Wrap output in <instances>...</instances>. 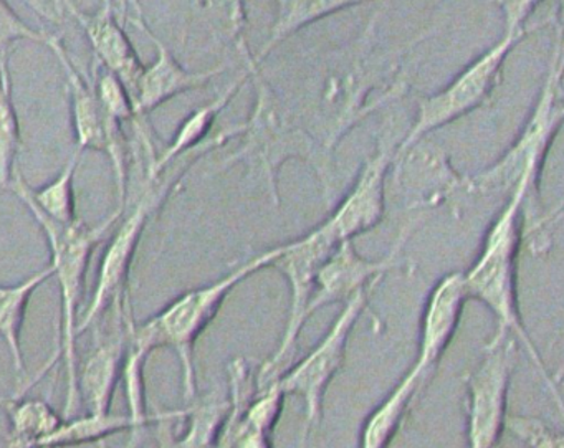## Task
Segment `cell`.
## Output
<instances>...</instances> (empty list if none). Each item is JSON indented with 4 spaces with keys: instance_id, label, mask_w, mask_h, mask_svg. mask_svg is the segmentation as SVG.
<instances>
[{
    "instance_id": "cb8c5ba5",
    "label": "cell",
    "mask_w": 564,
    "mask_h": 448,
    "mask_svg": "<svg viewBox=\"0 0 564 448\" xmlns=\"http://www.w3.org/2000/svg\"><path fill=\"white\" fill-rule=\"evenodd\" d=\"M6 412L11 431L4 444L12 448H41L42 441L64 424V417L42 398L18 397Z\"/></svg>"
},
{
    "instance_id": "7402d4cb",
    "label": "cell",
    "mask_w": 564,
    "mask_h": 448,
    "mask_svg": "<svg viewBox=\"0 0 564 448\" xmlns=\"http://www.w3.org/2000/svg\"><path fill=\"white\" fill-rule=\"evenodd\" d=\"M54 266L47 265L41 272L25 278L24 282L15 283V285H0V338L8 346L12 365H14L19 379L24 378L25 374L21 336L29 302H31L35 289L44 285L47 280L54 278Z\"/></svg>"
},
{
    "instance_id": "44dd1931",
    "label": "cell",
    "mask_w": 564,
    "mask_h": 448,
    "mask_svg": "<svg viewBox=\"0 0 564 448\" xmlns=\"http://www.w3.org/2000/svg\"><path fill=\"white\" fill-rule=\"evenodd\" d=\"M249 80L250 70L249 68H243L242 74H240L219 97L214 98L213 101L204 105L199 110L194 111V113L181 124L176 136L171 141L166 151H164L161 156H158L154 163L148 166L147 181L160 179V177L166 173L167 167L173 166L174 161L180 160L181 156H184V154L193 151L194 147L203 144L204 141L207 140V134H209L217 114L229 105V101L239 94L240 88Z\"/></svg>"
},
{
    "instance_id": "ba28073f",
    "label": "cell",
    "mask_w": 564,
    "mask_h": 448,
    "mask_svg": "<svg viewBox=\"0 0 564 448\" xmlns=\"http://www.w3.org/2000/svg\"><path fill=\"white\" fill-rule=\"evenodd\" d=\"M533 31L530 29L521 34L501 35L497 44L468 64L444 90L429 97H419L414 124L398 144L395 153L409 150L425 140L432 131L447 127L487 103L500 81L508 55L523 41L524 35Z\"/></svg>"
},
{
    "instance_id": "3957f363",
    "label": "cell",
    "mask_w": 564,
    "mask_h": 448,
    "mask_svg": "<svg viewBox=\"0 0 564 448\" xmlns=\"http://www.w3.org/2000/svg\"><path fill=\"white\" fill-rule=\"evenodd\" d=\"M275 256L276 247H273L247 260L217 282L183 293L148 321L141 325L131 323L130 345L138 351L150 356L156 349L170 348L176 352L183 369L186 404L197 398L196 362H194L197 339L216 318L232 289L253 273L272 266Z\"/></svg>"
},
{
    "instance_id": "6da1fadb",
    "label": "cell",
    "mask_w": 564,
    "mask_h": 448,
    "mask_svg": "<svg viewBox=\"0 0 564 448\" xmlns=\"http://www.w3.org/2000/svg\"><path fill=\"white\" fill-rule=\"evenodd\" d=\"M538 183L540 179L534 176H523L518 181L507 203L488 227L480 253L464 275L468 296L484 303L494 313L497 331L510 332L521 348L527 349L534 369L564 417V398L557 389V381L551 378L536 346L531 341L518 302V259L524 236L523 209L536 197Z\"/></svg>"
},
{
    "instance_id": "8d00e7d4",
    "label": "cell",
    "mask_w": 564,
    "mask_h": 448,
    "mask_svg": "<svg viewBox=\"0 0 564 448\" xmlns=\"http://www.w3.org/2000/svg\"><path fill=\"white\" fill-rule=\"evenodd\" d=\"M18 397H19V395H15V394L12 395V397H11V395H0V408H4V411H6V408H8L9 405H11L12 402H14L15 398H18Z\"/></svg>"
},
{
    "instance_id": "1f68e13d",
    "label": "cell",
    "mask_w": 564,
    "mask_h": 448,
    "mask_svg": "<svg viewBox=\"0 0 564 448\" xmlns=\"http://www.w3.org/2000/svg\"><path fill=\"white\" fill-rule=\"evenodd\" d=\"M22 2L47 24L57 25V28L75 22V18L82 11L77 0H22Z\"/></svg>"
},
{
    "instance_id": "d6986e66",
    "label": "cell",
    "mask_w": 564,
    "mask_h": 448,
    "mask_svg": "<svg viewBox=\"0 0 564 448\" xmlns=\"http://www.w3.org/2000/svg\"><path fill=\"white\" fill-rule=\"evenodd\" d=\"M392 166L395 167V184L422 196L421 204L464 189L465 176H458L457 171L452 170L451 161L441 147L425 140L395 153Z\"/></svg>"
},
{
    "instance_id": "83f0119b",
    "label": "cell",
    "mask_w": 564,
    "mask_h": 448,
    "mask_svg": "<svg viewBox=\"0 0 564 448\" xmlns=\"http://www.w3.org/2000/svg\"><path fill=\"white\" fill-rule=\"evenodd\" d=\"M193 8L217 37L232 44L243 62L253 57L246 41V0H193Z\"/></svg>"
},
{
    "instance_id": "9c48e42d",
    "label": "cell",
    "mask_w": 564,
    "mask_h": 448,
    "mask_svg": "<svg viewBox=\"0 0 564 448\" xmlns=\"http://www.w3.org/2000/svg\"><path fill=\"white\" fill-rule=\"evenodd\" d=\"M520 342L497 331L487 342L478 364L465 379L467 448H498L507 430L508 391L520 356Z\"/></svg>"
},
{
    "instance_id": "ffe728a7",
    "label": "cell",
    "mask_w": 564,
    "mask_h": 448,
    "mask_svg": "<svg viewBox=\"0 0 564 448\" xmlns=\"http://www.w3.org/2000/svg\"><path fill=\"white\" fill-rule=\"evenodd\" d=\"M427 379L412 365L392 391L369 412L359 431L358 448H391Z\"/></svg>"
},
{
    "instance_id": "484cf974",
    "label": "cell",
    "mask_w": 564,
    "mask_h": 448,
    "mask_svg": "<svg viewBox=\"0 0 564 448\" xmlns=\"http://www.w3.org/2000/svg\"><path fill=\"white\" fill-rule=\"evenodd\" d=\"M21 124L12 98V80L9 74V52L0 54V190H6L18 167L21 150Z\"/></svg>"
},
{
    "instance_id": "60d3db41",
    "label": "cell",
    "mask_w": 564,
    "mask_h": 448,
    "mask_svg": "<svg viewBox=\"0 0 564 448\" xmlns=\"http://www.w3.org/2000/svg\"><path fill=\"white\" fill-rule=\"evenodd\" d=\"M498 448H501V447H498Z\"/></svg>"
},
{
    "instance_id": "5bb4252c",
    "label": "cell",
    "mask_w": 564,
    "mask_h": 448,
    "mask_svg": "<svg viewBox=\"0 0 564 448\" xmlns=\"http://www.w3.org/2000/svg\"><path fill=\"white\" fill-rule=\"evenodd\" d=\"M401 247L402 240L384 259L369 260L356 252L352 240L339 243L316 276L315 293L308 308L310 318L325 306L333 303L345 305L359 293L375 288L384 273L394 266Z\"/></svg>"
},
{
    "instance_id": "74e56055",
    "label": "cell",
    "mask_w": 564,
    "mask_h": 448,
    "mask_svg": "<svg viewBox=\"0 0 564 448\" xmlns=\"http://www.w3.org/2000/svg\"><path fill=\"white\" fill-rule=\"evenodd\" d=\"M124 2H131V4H133L134 11H137V18H144L140 0H124Z\"/></svg>"
},
{
    "instance_id": "7a4b0ae2",
    "label": "cell",
    "mask_w": 564,
    "mask_h": 448,
    "mask_svg": "<svg viewBox=\"0 0 564 448\" xmlns=\"http://www.w3.org/2000/svg\"><path fill=\"white\" fill-rule=\"evenodd\" d=\"M25 179L21 171H14L9 190L15 194L22 203L31 210L34 219L37 220L41 229L47 237L51 247L52 262L61 288V329H58L57 345L54 354L45 362V368L52 371L58 361H64L65 374H67V395H65L64 414L65 420L77 417L80 407V392H78V306L84 296L85 280H87L88 263H90L94 250L100 245L108 230L121 219L123 209H115L107 219L100 223L88 226L84 220L75 222H57L45 216L34 200L25 193Z\"/></svg>"
},
{
    "instance_id": "7c38bea8",
    "label": "cell",
    "mask_w": 564,
    "mask_h": 448,
    "mask_svg": "<svg viewBox=\"0 0 564 448\" xmlns=\"http://www.w3.org/2000/svg\"><path fill=\"white\" fill-rule=\"evenodd\" d=\"M113 328L107 336L97 335V345L88 358L78 364V392L88 414L111 411L118 381L123 375L124 359L130 345V325L134 321L130 293L113 303L110 312Z\"/></svg>"
},
{
    "instance_id": "9a60e30c",
    "label": "cell",
    "mask_w": 564,
    "mask_h": 448,
    "mask_svg": "<svg viewBox=\"0 0 564 448\" xmlns=\"http://www.w3.org/2000/svg\"><path fill=\"white\" fill-rule=\"evenodd\" d=\"M130 24L143 31L154 48H156V58L153 64L144 67L138 81L137 95L133 98L134 117L137 121L143 120L148 111H153L160 105L166 103L176 95L184 94L187 90H196L209 84L214 77L226 70L224 65L206 72L186 70L180 62L171 54L170 48L148 29L144 18H130Z\"/></svg>"
},
{
    "instance_id": "836d02e7",
    "label": "cell",
    "mask_w": 564,
    "mask_h": 448,
    "mask_svg": "<svg viewBox=\"0 0 564 448\" xmlns=\"http://www.w3.org/2000/svg\"><path fill=\"white\" fill-rule=\"evenodd\" d=\"M272 435L270 431L249 427L246 424V417H243V427L234 448H273Z\"/></svg>"
},
{
    "instance_id": "e0dca14e",
    "label": "cell",
    "mask_w": 564,
    "mask_h": 448,
    "mask_svg": "<svg viewBox=\"0 0 564 448\" xmlns=\"http://www.w3.org/2000/svg\"><path fill=\"white\" fill-rule=\"evenodd\" d=\"M47 48L61 64L62 72L67 81L68 95H70L72 124H74L75 150L100 151L107 153L108 147V127H110L111 117L105 113L100 100H98L95 80L88 81L82 77L80 72L75 68L74 61L68 55L67 48L62 44L61 34H52L48 39Z\"/></svg>"
},
{
    "instance_id": "603a6c76",
    "label": "cell",
    "mask_w": 564,
    "mask_h": 448,
    "mask_svg": "<svg viewBox=\"0 0 564 448\" xmlns=\"http://www.w3.org/2000/svg\"><path fill=\"white\" fill-rule=\"evenodd\" d=\"M369 2H376V0H276L275 22L269 39L256 55L257 64H262L263 58L269 57L282 42L302 31L306 25L315 24L319 19L336 14L343 9L369 4Z\"/></svg>"
},
{
    "instance_id": "ab89813d",
    "label": "cell",
    "mask_w": 564,
    "mask_h": 448,
    "mask_svg": "<svg viewBox=\"0 0 564 448\" xmlns=\"http://www.w3.org/2000/svg\"><path fill=\"white\" fill-rule=\"evenodd\" d=\"M42 448H45V447H42Z\"/></svg>"
},
{
    "instance_id": "2e32d148",
    "label": "cell",
    "mask_w": 564,
    "mask_h": 448,
    "mask_svg": "<svg viewBox=\"0 0 564 448\" xmlns=\"http://www.w3.org/2000/svg\"><path fill=\"white\" fill-rule=\"evenodd\" d=\"M75 24L80 25L82 31L87 35L95 61L105 70L120 78L133 101L144 65L138 58L127 32L118 22L113 0H101L100 9L95 14L78 12Z\"/></svg>"
},
{
    "instance_id": "4fadbf2b",
    "label": "cell",
    "mask_w": 564,
    "mask_h": 448,
    "mask_svg": "<svg viewBox=\"0 0 564 448\" xmlns=\"http://www.w3.org/2000/svg\"><path fill=\"white\" fill-rule=\"evenodd\" d=\"M468 299L462 272L447 273L429 292L421 318L417 359L412 364L427 381L451 346Z\"/></svg>"
},
{
    "instance_id": "52a82bcc",
    "label": "cell",
    "mask_w": 564,
    "mask_h": 448,
    "mask_svg": "<svg viewBox=\"0 0 564 448\" xmlns=\"http://www.w3.org/2000/svg\"><path fill=\"white\" fill-rule=\"evenodd\" d=\"M209 147L203 144L196 147L189 154L183 166L174 173L173 176L163 181V176L158 181H144L143 194L140 200L134 204L131 212L121 220L117 233L108 243L101 259L100 270H98L97 285L91 296L90 305L85 309L84 316L78 321V338L87 331L88 328L100 321L101 316L110 312L115 302L128 295V278H130L131 266H133L134 256H137L138 245L141 237L147 229L148 220L160 209L161 204L170 194L174 181L181 179L187 166H193L194 161L199 160L206 154Z\"/></svg>"
},
{
    "instance_id": "30bf717a",
    "label": "cell",
    "mask_w": 564,
    "mask_h": 448,
    "mask_svg": "<svg viewBox=\"0 0 564 448\" xmlns=\"http://www.w3.org/2000/svg\"><path fill=\"white\" fill-rule=\"evenodd\" d=\"M369 293L371 289H366L346 302L322 341L275 381L286 397H302L305 405L303 438L308 437L322 422L326 391L345 365L348 341L359 316L368 308Z\"/></svg>"
},
{
    "instance_id": "4316f807",
    "label": "cell",
    "mask_w": 564,
    "mask_h": 448,
    "mask_svg": "<svg viewBox=\"0 0 564 448\" xmlns=\"http://www.w3.org/2000/svg\"><path fill=\"white\" fill-rule=\"evenodd\" d=\"M82 151L75 150L64 170L41 189H34L25 181V193L34 200L35 206L57 222H75L77 206H75L74 179L80 164Z\"/></svg>"
},
{
    "instance_id": "d590c367",
    "label": "cell",
    "mask_w": 564,
    "mask_h": 448,
    "mask_svg": "<svg viewBox=\"0 0 564 448\" xmlns=\"http://www.w3.org/2000/svg\"><path fill=\"white\" fill-rule=\"evenodd\" d=\"M556 28V44H554L553 51L557 55V68L564 75V0H560V4H557Z\"/></svg>"
},
{
    "instance_id": "f1b7e54d",
    "label": "cell",
    "mask_w": 564,
    "mask_h": 448,
    "mask_svg": "<svg viewBox=\"0 0 564 448\" xmlns=\"http://www.w3.org/2000/svg\"><path fill=\"white\" fill-rule=\"evenodd\" d=\"M94 80L97 88L98 100L104 107L105 113L115 120L137 121L134 117L133 101L128 95L127 88L121 84L120 78L111 72L104 70L98 74V62H94Z\"/></svg>"
},
{
    "instance_id": "ac0fdd59",
    "label": "cell",
    "mask_w": 564,
    "mask_h": 448,
    "mask_svg": "<svg viewBox=\"0 0 564 448\" xmlns=\"http://www.w3.org/2000/svg\"><path fill=\"white\" fill-rule=\"evenodd\" d=\"M186 408L164 411L158 422L160 448H216L230 412V398H194Z\"/></svg>"
},
{
    "instance_id": "8992f818",
    "label": "cell",
    "mask_w": 564,
    "mask_h": 448,
    "mask_svg": "<svg viewBox=\"0 0 564 448\" xmlns=\"http://www.w3.org/2000/svg\"><path fill=\"white\" fill-rule=\"evenodd\" d=\"M339 243L341 242L336 239L335 233L323 220L318 227L310 230L305 236L276 245V256L273 260L272 269L282 273L289 282V323H286L279 348L257 372V392L273 384L292 359L300 335L310 319L308 308L313 293H315L316 276H318L323 263Z\"/></svg>"
},
{
    "instance_id": "f35d334b",
    "label": "cell",
    "mask_w": 564,
    "mask_h": 448,
    "mask_svg": "<svg viewBox=\"0 0 564 448\" xmlns=\"http://www.w3.org/2000/svg\"><path fill=\"white\" fill-rule=\"evenodd\" d=\"M0 448H12V447H9V445H6V444H4V445H2V447H0Z\"/></svg>"
},
{
    "instance_id": "d4e9b609",
    "label": "cell",
    "mask_w": 564,
    "mask_h": 448,
    "mask_svg": "<svg viewBox=\"0 0 564 448\" xmlns=\"http://www.w3.org/2000/svg\"><path fill=\"white\" fill-rule=\"evenodd\" d=\"M134 422L131 415L115 414V412H105V414H85L68 418L58 427L57 431L42 441L41 448H70L77 445L91 444L97 441L100 448L105 447V440L111 435L120 431H133Z\"/></svg>"
},
{
    "instance_id": "8fae6325",
    "label": "cell",
    "mask_w": 564,
    "mask_h": 448,
    "mask_svg": "<svg viewBox=\"0 0 564 448\" xmlns=\"http://www.w3.org/2000/svg\"><path fill=\"white\" fill-rule=\"evenodd\" d=\"M398 144L394 121H388L379 136L378 151L366 160L355 186L336 206L335 212L325 220L339 242L355 240V237L368 232L381 222L384 216L386 177L394 161Z\"/></svg>"
},
{
    "instance_id": "5b68a950",
    "label": "cell",
    "mask_w": 564,
    "mask_h": 448,
    "mask_svg": "<svg viewBox=\"0 0 564 448\" xmlns=\"http://www.w3.org/2000/svg\"><path fill=\"white\" fill-rule=\"evenodd\" d=\"M563 77L557 68L556 52L553 51L540 97L520 136L494 166L475 176H465V190L503 193L508 197L521 177L527 174L540 177L551 143L564 124V100L560 97Z\"/></svg>"
},
{
    "instance_id": "f546056e",
    "label": "cell",
    "mask_w": 564,
    "mask_h": 448,
    "mask_svg": "<svg viewBox=\"0 0 564 448\" xmlns=\"http://www.w3.org/2000/svg\"><path fill=\"white\" fill-rule=\"evenodd\" d=\"M507 430L527 448H564V431L531 415H508Z\"/></svg>"
},
{
    "instance_id": "277c9868",
    "label": "cell",
    "mask_w": 564,
    "mask_h": 448,
    "mask_svg": "<svg viewBox=\"0 0 564 448\" xmlns=\"http://www.w3.org/2000/svg\"><path fill=\"white\" fill-rule=\"evenodd\" d=\"M250 80L256 85V105L252 114L243 123L242 144L236 153L230 154L224 166L243 163L250 176H259L270 199L279 206V187L276 176L280 166L286 161H306L319 174V154L315 141L296 123L280 95L270 87L260 72L259 64L249 65Z\"/></svg>"
},
{
    "instance_id": "d6a6232c",
    "label": "cell",
    "mask_w": 564,
    "mask_h": 448,
    "mask_svg": "<svg viewBox=\"0 0 564 448\" xmlns=\"http://www.w3.org/2000/svg\"><path fill=\"white\" fill-rule=\"evenodd\" d=\"M491 2L503 14V34H521V32L530 31L524 24L543 0H491Z\"/></svg>"
},
{
    "instance_id": "4dcf8cb0",
    "label": "cell",
    "mask_w": 564,
    "mask_h": 448,
    "mask_svg": "<svg viewBox=\"0 0 564 448\" xmlns=\"http://www.w3.org/2000/svg\"><path fill=\"white\" fill-rule=\"evenodd\" d=\"M52 34L44 31H35L25 24L8 4V0H0V54L9 52L14 42L28 41L47 47Z\"/></svg>"
},
{
    "instance_id": "e575fe53",
    "label": "cell",
    "mask_w": 564,
    "mask_h": 448,
    "mask_svg": "<svg viewBox=\"0 0 564 448\" xmlns=\"http://www.w3.org/2000/svg\"><path fill=\"white\" fill-rule=\"evenodd\" d=\"M564 216V196L561 197L560 200H557L556 206L553 207V209L550 210V212L544 214V216H541L540 219L534 220V222L530 223V227H528L527 230H524V233H538V236H543V233L547 232V229H551V227L554 226V223L557 222V220L561 219V217Z\"/></svg>"
}]
</instances>
